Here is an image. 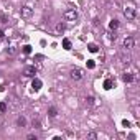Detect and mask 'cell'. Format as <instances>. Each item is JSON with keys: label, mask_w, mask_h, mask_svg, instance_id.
Wrapping results in <instances>:
<instances>
[{"label": "cell", "mask_w": 140, "mask_h": 140, "mask_svg": "<svg viewBox=\"0 0 140 140\" xmlns=\"http://www.w3.org/2000/svg\"><path fill=\"white\" fill-rule=\"evenodd\" d=\"M64 20H68V22H76V20H78V12H76V10H66L64 12Z\"/></svg>", "instance_id": "obj_1"}, {"label": "cell", "mask_w": 140, "mask_h": 140, "mask_svg": "<svg viewBox=\"0 0 140 140\" xmlns=\"http://www.w3.org/2000/svg\"><path fill=\"white\" fill-rule=\"evenodd\" d=\"M41 86H43L41 79H38V78H33V81H31V87H33L35 91H40V89H41Z\"/></svg>", "instance_id": "obj_7"}, {"label": "cell", "mask_w": 140, "mask_h": 140, "mask_svg": "<svg viewBox=\"0 0 140 140\" xmlns=\"http://www.w3.org/2000/svg\"><path fill=\"white\" fill-rule=\"evenodd\" d=\"M22 53L23 54H30L31 53V46H30V45H25V46L22 48Z\"/></svg>", "instance_id": "obj_16"}, {"label": "cell", "mask_w": 140, "mask_h": 140, "mask_svg": "<svg viewBox=\"0 0 140 140\" xmlns=\"http://www.w3.org/2000/svg\"><path fill=\"white\" fill-rule=\"evenodd\" d=\"M3 35H5V33H3V31L0 30V40H2V38H3Z\"/></svg>", "instance_id": "obj_25"}, {"label": "cell", "mask_w": 140, "mask_h": 140, "mask_svg": "<svg viewBox=\"0 0 140 140\" xmlns=\"http://www.w3.org/2000/svg\"><path fill=\"white\" fill-rule=\"evenodd\" d=\"M87 50H89L91 53H96L99 48H97V45H96V43H89V45H87Z\"/></svg>", "instance_id": "obj_12"}, {"label": "cell", "mask_w": 140, "mask_h": 140, "mask_svg": "<svg viewBox=\"0 0 140 140\" xmlns=\"http://www.w3.org/2000/svg\"><path fill=\"white\" fill-rule=\"evenodd\" d=\"M17 124H18L20 127H25V125H26V119L23 117V115H20V117L17 119Z\"/></svg>", "instance_id": "obj_10"}, {"label": "cell", "mask_w": 140, "mask_h": 140, "mask_svg": "<svg viewBox=\"0 0 140 140\" xmlns=\"http://www.w3.org/2000/svg\"><path fill=\"white\" fill-rule=\"evenodd\" d=\"M87 137H89V138H96V137H97V135H96V134H94V132H89V134H87Z\"/></svg>", "instance_id": "obj_23"}, {"label": "cell", "mask_w": 140, "mask_h": 140, "mask_svg": "<svg viewBox=\"0 0 140 140\" xmlns=\"http://www.w3.org/2000/svg\"><path fill=\"white\" fill-rule=\"evenodd\" d=\"M112 86H114V82H112V79H106V81H104V89H106V91L112 89Z\"/></svg>", "instance_id": "obj_9"}, {"label": "cell", "mask_w": 140, "mask_h": 140, "mask_svg": "<svg viewBox=\"0 0 140 140\" xmlns=\"http://www.w3.org/2000/svg\"><path fill=\"white\" fill-rule=\"evenodd\" d=\"M122 127H125V129H127V127H130V122H129L127 119H124V120H122Z\"/></svg>", "instance_id": "obj_20"}, {"label": "cell", "mask_w": 140, "mask_h": 140, "mask_svg": "<svg viewBox=\"0 0 140 140\" xmlns=\"http://www.w3.org/2000/svg\"><path fill=\"white\" fill-rule=\"evenodd\" d=\"M87 104H89V106H92V104H94V97H87Z\"/></svg>", "instance_id": "obj_22"}, {"label": "cell", "mask_w": 140, "mask_h": 140, "mask_svg": "<svg viewBox=\"0 0 140 140\" xmlns=\"http://www.w3.org/2000/svg\"><path fill=\"white\" fill-rule=\"evenodd\" d=\"M31 124H33V127H36V129H41V124H40V119H33V122H31Z\"/></svg>", "instance_id": "obj_17"}, {"label": "cell", "mask_w": 140, "mask_h": 140, "mask_svg": "<svg viewBox=\"0 0 140 140\" xmlns=\"http://www.w3.org/2000/svg\"><path fill=\"white\" fill-rule=\"evenodd\" d=\"M28 140H36V135H28Z\"/></svg>", "instance_id": "obj_24"}, {"label": "cell", "mask_w": 140, "mask_h": 140, "mask_svg": "<svg viewBox=\"0 0 140 140\" xmlns=\"http://www.w3.org/2000/svg\"><path fill=\"white\" fill-rule=\"evenodd\" d=\"M71 79H74V81H79V79H82V69H79V68H74V69H71Z\"/></svg>", "instance_id": "obj_2"}, {"label": "cell", "mask_w": 140, "mask_h": 140, "mask_svg": "<svg viewBox=\"0 0 140 140\" xmlns=\"http://www.w3.org/2000/svg\"><path fill=\"white\" fill-rule=\"evenodd\" d=\"M64 30H66V25H64V23H58V25H56V31H58V33H63Z\"/></svg>", "instance_id": "obj_15"}, {"label": "cell", "mask_w": 140, "mask_h": 140, "mask_svg": "<svg viewBox=\"0 0 140 140\" xmlns=\"http://www.w3.org/2000/svg\"><path fill=\"white\" fill-rule=\"evenodd\" d=\"M87 68H89V69H94V68H96V63H94L92 59H89V61H87Z\"/></svg>", "instance_id": "obj_18"}, {"label": "cell", "mask_w": 140, "mask_h": 140, "mask_svg": "<svg viewBox=\"0 0 140 140\" xmlns=\"http://www.w3.org/2000/svg\"><path fill=\"white\" fill-rule=\"evenodd\" d=\"M48 115H50V117H56V115H58V109H56V107H50Z\"/></svg>", "instance_id": "obj_14"}, {"label": "cell", "mask_w": 140, "mask_h": 140, "mask_svg": "<svg viewBox=\"0 0 140 140\" xmlns=\"http://www.w3.org/2000/svg\"><path fill=\"white\" fill-rule=\"evenodd\" d=\"M122 81L124 82H132L134 81V76L129 74V73H124V74H122Z\"/></svg>", "instance_id": "obj_8"}, {"label": "cell", "mask_w": 140, "mask_h": 140, "mask_svg": "<svg viewBox=\"0 0 140 140\" xmlns=\"http://www.w3.org/2000/svg\"><path fill=\"white\" fill-rule=\"evenodd\" d=\"M124 15H125V18H127V20H134L135 18V10L130 8V7H127V8L124 10Z\"/></svg>", "instance_id": "obj_5"}, {"label": "cell", "mask_w": 140, "mask_h": 140, "mask_svg": "<svg viewBox=\"0 0 140 140\" xmlns=\"http://www.w3.org/2000/svg\"><path fill=\"white\" fill-rule=\"evenodd\" d=\"M63 48H64V50H71V41H69L68 38L63 40Z\"/></svg>", "instance_id": "obj_13"}, {"label": "cell", "mask_w": 140, "mask_h": 140, "mask_svg": "<svg viewBox=\"0 0 140 140\" xmlns=\"http://www.w3.org/2000/svg\"><path fill=\"white\" fill-rule=\"evenodd\" d=\"M109 28H110V30H117V28H119V20H110V23H109Z\"/></svg>", "instance_id": "obj_11"}, {"label": "cell", "mask_w": 140, "mask_h": 140, "mask_svg": "<svg viewBox=\"0 0 140 140\" xmlns=\"http://www.w3.org/2000/svg\"><path fill=\"white\" fill-rule=\"evenodd\" d=\"M31 15H33V10H31V7L25 5V7L22 8V17H23V18H30Z\"/></svg>", "instance_id": "obj_6"}, {"label": "cell", "mask_w": 140, "mask_h": 140, "mask_svg": "<svg viewBox=\"0 0 140 140\" xmlns=\"http://www.w3.org/2000/svg\"><path fill=\"white\" fill-rule=\"evenodd\" d=\"M134 45H135V41H134V38H132V36H127L124 40V48H125V50H132Z\"/></svg>", "instance_id": "obj_4"}, {"label": "cell", "mask_w": 140, "mask_h": 140, "mask_svg": "<svg viewBox=\"0 0 140 140\" xmlns=\"http://www.w3.org/2000/svg\"><path fill=\"white\" fill-rule=\"evenodd\" d=\"M7 110V104L5 102H0V112H5Z\"/></svg>", "instance_id": "obj_21"}, {"label": "cell", "mask_w": 140, "mask_h": 140, "mask_svg": "<svg viewBox=\"0 0 140 140\" xmlns=\"http://www.w3.org/2000/svg\"><path fill=\"white\" fill-rule=\"evenodd\" d=\"M23 74H25L26 78H35V74H36V69H35V66H26L25 71H23Z\"/></svg>", "instance_id": "obj_3"}, {"label": "cell", "mask_w": 140, "mask_h": 140, "mask_svg": "<svg viewBox=\"0 0 140 140\" xmlns=\"http://www.w3.org/2000/svg\"><path fill=\"white\" fill-rule=\"evenodd\" d=\"M7 53H8V54H15L17 53V48L15 46H10L8 50H7Z\"/></svg>", "instance_id": "obj_19"}]
</instances>
